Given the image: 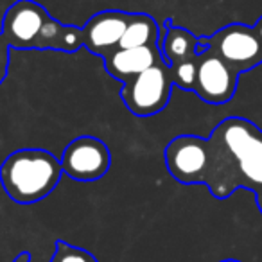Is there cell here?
I'll return each instance as SVG.
<instances>
[{"label": "cell", "mask_w": 262, "mask_h": 262, "mask_svg": "<svg viewBox=\"0 0 262 262\" xmlns=\"http://www.w3.org/2000/svg\"><path fill=\"white\" fill-rule=\"evenodd\" d=\"M210 169L207 189L226 200L239 189L262 187V129L243 117H226L208 137Z\"/></svg>", "instance_id": "obj_1"}, {"label": "cell", "mask_w": 262, "mask_h": 262, "mask_svg": "<svg viewBox=\"0 0 262 262\" xmlns=\"http://www.w3.org/2000/svg\"><path fill=\"white\" fill-rule=\"evenodd\" d=\"M61 174L59 158L40 147L16 149L0 165V183L6 194L20 205L47 198L58 187Z\"/></svg>", "instance_id": "obj_2"}, {"label": "cell", "mask_w": 262, "mask_h": 262, "mask_svg": "<svg viewBox=\"0 0 262 262\" xmlns=\"http://www.w3.org/2000/svg\"><path fill=\"white\" fill-rule=\"evenodd\" d=\"M172 79L169 65L162 61L126 81L120 92L126 108L137 117H151L160 113L169 104L172 92Z\"/></svg>", "instance_id": "obj_3"}, {"label": "cell", "mask_w": 262, "mask_h": 262, "mask_svg": "<svg viewBox=\"0 0 262 262\" xmlns=\"http://www.w3.org/2000/svg\"><path fill=\"white\" fill-rule=\"evenodd\" d=\"M165 165L176 182L183 185H205L210 169L208 140L196 135L174 137L165 147Z\"/></svg>", "instance_id": "obj_4"}, {"label": "cell", "mask_w": 262, "mask_h": 262, "mask_svg": "<svg viewBox=\"0 0 262 262\" xmlns=\"http://www.w3.org/2000/svg\"><path fill=\"white\" fill-rule=\"evenodd\" d=\"M208 49L228 63L239 74L248 72L262 63V43L253 27L244 24H232L210 38H205Z\"/></svg>", "instance_id": "obj_5"}, {"label": "cell", "mask_w": 262, "mask_h": 262, "mask_svg": "<svg viewBox=\"0 0 262 262\" xmlns=\"http://www.w3.org/2000/svg\"><path fill=\"white\" fill-rule=\"evenodd\" d=\"M63 174L76 182H97L112 165L110 147L97 137H77L63 149L59 158Z\"/></svg>", "instance_id": "obj_6"}, {"label": "cell", "mask_w": 262, "mask_h": 262, "mask_svg": "<svg viewBox=\"0 0 262 262\" xmlns=\"http://www.w3.org/2000/svg\"><path fill=\"white\" fill-rule=\"evenodd\" d=\"M239 76L235 69L207 47L198 54L194 94L208 104H225L235 95Z\"/></svg>", "instance_id": "obj_7"}, {"label": "cell", "mask_w": 262, "mask_h": 262, "mask_svg": "<svg viewBox=\"0 0 262 262\" xmlns=\"http://www.w3.org/2000/svg\"><path fill=\"white\" fill-rule=\"evenodd\" d=\"M49 16V11L38 2L16 0L15 4L9 6L2 20V34L8 40L9 47L18 51L36 49L38 36Z\"/></svg>", "instance_id": "obj_8"}, {"label": "cell", "mask_w": 262, "mask_h": 262, "mask_svg": "<svg viewBox=\"0 0 262 262\" xmlns=\"http://www.w3.org/2000/svg\"><path fill=\"white\" fill-rule=\"evenodd\" d=\"M131 13L126 11H101L94 15L84 27L83 31V47H86L92 54L104 58L112 51H115L120 43L126 26L129 22Z\"/></svg>", "instance_id": "obj_9"}, {"label": "cell", "mask_w": 262, "mask_h": 262, "mask_svg": "<svg viewBox=\"0 0 262 262\" xmlns=\"http://www.w3.org/2000/svg\"><path fill=\"white\" fill-rule=\"evenodd\" d=\"M104 69L113 79L117 81H129L131 77L139 76L146 69L153 67L155 63L162 61V52L158 45H149V47H129L122 49L117 47L104 58Z\"/></svg>", "instance_id": "obj_10"}, {"label": "cell", "mask_w": 262, "mask_h": 262, "mask_svg": "<svg viewBox=\"0 0 262 262\" xmlns=\"http://www.w3.org/2000/svg\"><path fill=\"white\" fill-rule=\"evenodd\" d=\"M165 26H167L165 33L158 36V49H160L164 61L171 67L174 63L196 58L200 38H196L190 31L183 29V27L171 26L169 20L165 22Z\"/></svg>", "instance_id": "obj_11"}, {"label": "cell", "mask_w": 262, "mask_h": 262, "mask_svg": "<svg viewBox=\"0 0 262 262\" xmlns=\"http://www.w3.org/2000/svg\"><path fill=\"white\" fill-rule=\"evenodd\" d=\"M83 47V31L79 27L65 26L49 16L36 41V51L76 52Z\"/></svg>", "instance_id": "obj_12"}, {"label": "cell", "mask_w": 262, "mask_h": 262, "mask_svg": "<svg viewBox=\"0 0 262 262\" xmlns=\"http://www.w3.org/2000/svg\"><path fill=\"white\" fill-rule=\"evenodd\" d=\"M158 45V24L146 13H131L119 47H149Z\"/></svg>", "instance_id": "obj_13"}, {"label": "cell", "mask_w": 262, "mask_h": 262, "mask_svg": "<svg viewBox=\"0 0 262 262\" xmlns=\"http://www.w3.org/2000/svg\"><path fill=\"white\" fill-rule=\"evenodd\" d=\"M169 70H171V79L174 86H178L180 90L194 92L198 74V56L192 59L174 63V65L169 67Z\"/></svg>", "instance_id": "obj_14"}, {"label": "cell", "mask_w": 262, "mask_h": 262, "mask_svg": "<svg viewBox=\"0 0 262 262\" xmlns=\"http://www.w3.org/2000/svg\"><path fill=\"white\" fill-rule=\"evenodd\" d=\"M51 262H99V260L88 250H83L79 246H72V244L65 243V241H56Z\"/></svg>", "instance_id": "obj_15"}, {"label": "cell", "mask_w": 262, "mask_h": 262, "mask_svg": "<svg viewBox=\"0 0 262 262\" xmlns=\"http://www.w3.org/2000/svg\"><path fill=\"white\" fill-rule=\"evenodd\" d=\"M9 49L11 47H9L8 40H6V36L0 31V70L6 74H8L9 69Z\"/></svg>", "instance_id": "obj_16"}, {"label": "cell", "mask_w": 262, "mask_h": 262, "mask_svg": "<svg viewBox=\"0 0 262 262\" xmlns=\"http://www.w3.org/2000/svg\"><path fill=\"white\" fill-rule=\"evenodd\" d=\"M255 201H257V208L260 210V214H262V187L258 190H255Z\"/></svg>", "instance_id": "obj_17"}, {"label": "cell", "mask_w": 262, "mask_h": 262, "mask_svg": "<svg viewBox=\"0 0 262 262\" xmlns=\"http://www.w3.org/2000/svg\"><path fill=\"white\" fill-rule=\"evenodd\" d=\"M253 29H255V33H257L258 40H260V43H262V16L257 20V24L253 26Z\"/></svg>", "instance_id": "obj_18"}, {"label": "cell", "mask_w": 262, "mask_h": 262, "mask_svg": "<svg viewBox=\"0 0 262 262\" xmlns=\"http://www.w3.org/2000/svg\"><path fill=\"white\" fill-rule=\"evenodd\" d=\"M13 262H31V253H27V251H22V253H20Z\"/></svg>", "instance_id": "obj_19"}, {"label": "cell", "mask_w": 262, "mask_h": 262, "mask_svg": "<svg viewBox=\"0 0 262 262\" xmlns=\"http://www.w3.org/2000/svg\"><path fill=\"white\" fill-rule=\"evenodd\" d=\"M6 76H8V74L6 72H2V70H0V84L4 83V79H6Z\"/></svg>", "instance_id": "obj_20"}, {"label": "cell", "mask_w": 262, "mask_h": 262, "mask_svg": "<svg viewBox=\"0 0 262 262\" xmlns=\"http://www.w3.org/2000/svg\"><path fill=\"white\" fill-rule=\"evenodd\" d=\"M221 262H241V260H235V258H226V260H221Z\"/></svg>", "instance_id": "obj_21"}]
</instances>
